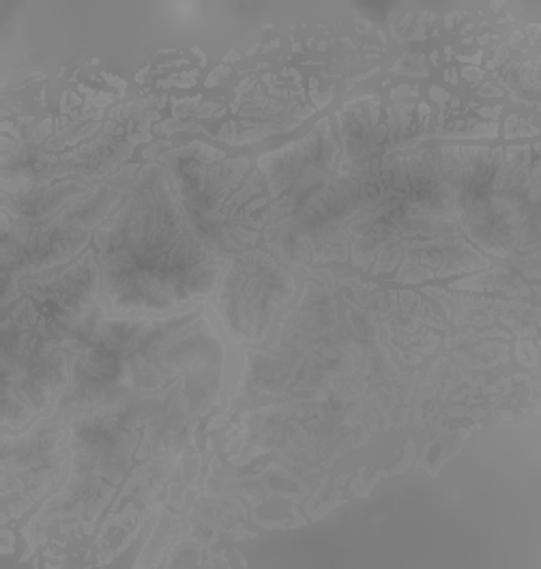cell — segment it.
Masks as SVG:
<instances>
[{
	"mask_svg": "<svg viewBox=\"0 0 541 569\" xmlns=\"http://www.w3.org/2000/svg\"><path fill=\"white\" fill-rule=\"evenodd\" d=\"M103 290L117 310L161 312L207 295L218 253L198 234L166 181H144L97 237Z\"/></svg>",
	"mask_w": 541,
	"mask_h": 569,
	"instance_id": "cell-1",
	"label": "cell"
},
{
	"mask_svg": "<svg viewBox=\"0 0 541 569\" xmlns=\"http://www.w3.org/2000/svg\"><path fill=\"white\" fill-rule=\"evenodd\" d=\"M273 262L262 258L260 264H252L250 258L237 264V271L228 276L222 290V308L226 325L234 340H248L260 333L278 308L282 288L290 286L287 276L278 271Z\"/></svg>",
	"mask_w": 541,
	"mask_h": 569,
	"instance_id": "cell-2",
	"label": "cell"
}]
</instances>
